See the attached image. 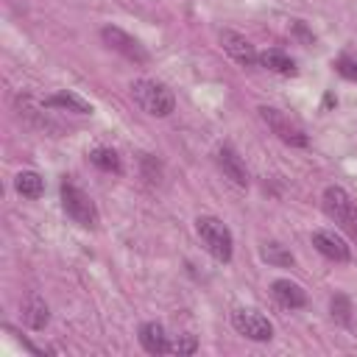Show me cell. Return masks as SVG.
Returning a JSON list of instances; mask_svg holds the SVG:
<instances>
[{"label": "cell", "instance_id": "obj_4", "mask_svg": "<svg viewBox=\"0 0 357 357\" xmlns=\"http://www.w3.org/2000/svg\"><path fill=\"white\" fill-rule=\"evenodd\" d=\"M61 206L78 226H84V229H95L98 226V209H95L92 198L84 190H78L75 184H70V181L61 184Z\"/></svg>", "mask_w": 357, "mask_h": 357}, {"label": "cell", "instance_id": "obj_19", "mask_svg": "<svg viewBox=\"0 0 357 357\" xmlns=\"http://www.w3.org/2000/svg\"><path fill=\"white\" fill-rule=\"evenodd\" d=\"M198 349V343H195V337L192 335H176L170 343H167V354H192Z\"/></svg>", "mask_w": 357, "mask_h": 357}, {"label": "cell", "instance_id": "obj_9", "mask_svg": "<svg viewBox=\"0 0 357 357\" xmlns=\"http://www.w3.org/2000/svg\"><path fill=\"white\" fill-rule=\"evenodd\" d=\"M312 245L318 248V254H324L332 262H349V257H351L349 243L340 234H335L332 229H318L312 234Z\"/></svg>", "mask_w": 357, "mask_h": 357}, {"label": "cell", "instance_id": "obj_15", "mask_svg": "<svg viewBox=\"0 0 357 357\" xmlns=\"http://www.w3.org/2000/svg\"><path fill=\"white\" fill-rule=\"evenodd\" d=\"M17 192L20 195H25V198H39L42 195V190H45V181H42V176L39 173H33V170H22L20 176H17Z\"/></svg>", "mask_w": 357, "mask_h": 357}, {"label": "cell", "instance_id": "obj_21", "mask_svg": "<svg viewBox=\"0 0 357 357\" xmlns=\"http://www.w3.org/2000/svg\"><path fill=\"white\" fill-rule=\"evenodd\" d=\"M349 312H351L349 301H346L343 296H335V298H332V315H335L340 324H349Z\"/></svg>", "mask_w": 357, "mask_h": 357}, {"label": "cell", "instance_id": "obj_13", "mask_svg": "<svg viewBox=\"0 0 357 357\" xmlns=\"http://www.w3.org/2000/svg\"><path fill=\"white\" fill-rule=\"evenodd\" d=\"M22 318L31 329H45L47 321H50V310L45 304V298L39 293H31L28 301H25V310H22Z\"/></svg>", "mask_w": 357, "mask_h": 357}, {"label": "cell", "instance_id": "obj_6", "mask_svg": "<svg viewBox=\"0 0 357 357\" xmlns=\"http://www.w3.org/2000/svg\"><path fill=\"white\" fill-rule=\"evenodd\" d=\"M100 39L112 47V50H117L120 56H126V59H131V61H137V64H145L151 56H148V50L134 39V36H128L123 28H117V25H103L100 28Z\"/></svg>", "mask_w": 357, "mask_h": 357}, {"label": "cell", "instance_id": "obj_14", "mask_svg": "<svg viewBox=\"0 0 357 357\" xmlns=\"http://www.w3.org/2000/svg\"><path fill=\"white\" fill-rule=\"evenodd\" d=\"M259 64L268 67V70H273V73H282V75H296V61L287 53H282V50H265V53H259Z\"/></svg>", "mask_w": 357, "mask_h": 357}, {"label": "cell", "instance_id": "obj_8", "mask_svg": "<svg viewBox=\"0 0 357 357\" xmlns=\"http://www.w3.org/2000/svg\"><path fill=\"white\" fill-rule=\"evenodd\" d=\"M220 45H223V50H226L240 67H251V64L259 61V53L254 50V45H251L243 33H237V31H220Z\"/></svg>", "mask_w": 357, "mask_h": 357}, {"label": "cell", "instance_id": "obj_1", "mask_svg": "<svg viewBox=\"0 0 357 357\" xmlns=\"http://www.w3.org/2000/svg\"><path fill=\"white\" fill-rule=\"evenodd\" d=\"M321 206H324V212H326L329 220H335L346 234L357 237V204H354V198L340 184H329L324 190Z\"/></svg>", "mask_w": 357, "mask_h": 357}, {"label": "cell", "instance_id": "obj_17", "mask_svg": "<svg viewBox=\"0 0 357 357\" xmlns=\"http://www.w3.org/2000/svg\"><path fill=\"white\" fill-rule=\"evenodd\" d=\"M262 259L276 265V268H290L293 265V254L284 245H279V243H265L262 245Z\"/></svg>", "mask_w": 357, "mask_h": 357}, {"label": "cell", "instance_id": "obj_12", "mask_svg": "<svg viewBox=\"0 0 357 357\" xmlns=\"http://www.w3.org/2000/svg\"><path fill=\"white\" fill-rule=\"evenodd\" d=\"M139 343L148 354H165L167 351V337H165L162 324H156V321L142 324L139 326Z\"/></svg>", "mask_w": 357, "mask_h": 357}, {"label": "cell", "instance_id": "obj_18", "mask_svg": "<svg viewBox=\"0 0 357 357\" xmlns=\"http://www.w3.org/2000/svg\"><path fill=\"white\" fill-rule=\"evenodd\" d=\"M92 165H98L100 170H109V173H117L120 170V159H117V153L114 151H109V148H98V151H92Z\"/></svg>", "mask_w": 357, "mask_h": 357}, {"label": "cell", "instance_id": "obj_7", "mask_svg": "<svg viewBox=\"0 0 357 357\" xmlns=\"http://www.w3.org/2000/svg\"><path fill=\"white\" fill-rule=\"evenodd\" d=\"M231 324L240 335H245L248 340H271L273 337V326L268 318H262L259 312H248V310H237L231 315Z\"/></svg>", "mask_w": 357, "mask_h": 357}, {"label": "cell", "instance_id": "obj_20", "mask_svg": "<svg viewBox=\"0 0 357 357\" xmlns=\"http://www.w3.org/2000/svg\"><path fill=\"white\" fill-rule=\"evenodd\" d=\"M335 67H337V73H340L343 78L357 81V59H351V56H340Z\"/></svg>", "mask_w": 357, "mask_h": 357}, {"label": "cell", "instance_id": "obj_10", "mask_svg": "<svg viewBox=\"0 0 357 357\" xmlns=\"http://www.w3.org/2000/svg\"><path fill=\"white\" fill-rule=\"evenodd\" d=\"M218 165H220V170H223V176L234 184V187H248V173H245V165H243V159L237 156V151L234 148H229V145H223L220 151H218Z\"/></svg>", "mask_w": 357, "mask_h": 357}, {"label": "cell", "instance_id": "obj_5", "mask_svg": "<svg viewBox=\"0 0 357 357\" xmlns=\"http://www.w3.org/2000/svg\"><path fill=\"white\" fill-rule=\"evenodd\" d=\"M257 112H259V117L268 123V128H271L282 142L296 145V148H304V145H307V134H304L301 126H298L296 120H290L284 112H279V109H273V106H259Z\"/></svg>", "mask_w": 357, "mask_h": 357}, {"label": "cell", "instance_id": "obj_2", "mask_svg": "<svg viewBox=\"0 0 357 357\" xmlns=\"http://www.w3.org/2000/svg\"><path fill=\"white\" fill-rule=\"evenodd\" d=\"M131 98H134V103H137L142 112H148V114H153V117H167V114L176 109L173 92H170L165 84L151 81V78L134 81V84H131Z\"/></svg>", "mask_w": 357, "mask_h": 357}, {"label": "cell", "instance_id": "obj_11", "mask_svg": "<svg viewBox=\"0 0 357 357\" xmlns=\"http://www.w3.org/2000/svg\"><path fill=\"white\" fill-rule=\"evenodd\" d=\"M271 293H273V298H276L282 307H287V310L304 307V301H307L304 290H301L296 282H290V279H276V282L271 284Z\"/></svg>", "mask_w": 357, "mask_h": 357}, {"label": "cell", "instance_id": "obj_16", "mask_svg": "<svg viewBox=\"0 0 357 357\" xmlns=\"http://www.w3.org/2000/svg\"><path fill=\"white\" fill-rule=\"evenodd\" d=\"M45 106H61V109H73V112H78V114H89V112H92V106H89L86 100H81L78 95H73V92H59V95L47 98Z\"/></svg>", "mask_w": 357, "mask_h": 357}, {"label": "cell", "instance_id": "obj_3", "mask_svg": "<svg viewBox=\"0 0 357 357\" xmlns=\"http://www.w3.org/2000/svg\"><path fill=\"white\" fill-rule=\"evenodd\" d=\"M195 231H198V237H201V243H204V248L218 259V262H229L231 259V231H229V226L223 223V220H218V218H212V215H201L198 220H195Z\"/></svg>", "mask_w": 357, "mask_h": 357}]
</instances>
